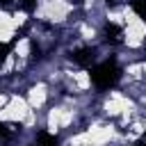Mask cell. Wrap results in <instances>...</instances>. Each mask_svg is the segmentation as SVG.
<instances>
[{"label":"cell","instance_id":"8","mask_svg":"<svg viewBox=\"0 0 146 146\" xmlns=\"http://www.w3.org/2000/svg\"><path fill=\"white\" fill-rule=\"evenodd\" d=\"M141 139H144V141H146V135H144V137H141Z\"/></svg>","mask_w":146,"mask_h":146},{"label":"cell","instance_id":"1","mask_svg":"<svg viewBox=\"0 0 146 146\" xmlns=\"http://www.w3.org/2000/svg\"><path fill=\"white\" fill-rule=\"evenodd\" d=\"M119 66L114 62H103L98 66L91 68V82L98 87V89H110L116 80H119Z\"/></svg>","mask_w":146,"mask_h":146},{"label":"cell","instance_id":"6","mask_svg":"<svg viewBox=\"0 0 146 146\" xmlns=\"http://www.w3.org/2000/svg\"><path fill=\"white\" fill-rule=\"evenodd\" d=\"M7 137H9V130L5 123H0V139H7Z\"/></svg>","mask_w":146,"mask_h":146},{"label":"cell","instance_id":"7","mask_svg":"<svg viewBox=\"0 0 146 146\" xmlns=\"http://www.w3.org/2000/svg\"><path fill=\"white\" fill-rule=\"evenodd\" d=\"M36 139H39V141H48V144H52V141H55V137H50V135H39Z\"/></svg>","mask_w":146,"mask_h":146},{"label":"cell","instance_id":"4","mask_svg":"<svg viewBox=\"0 0 146 146\" xmlns=\"http://www.w3.org/2000/svg\"><path fill=\"white\" fill-rule=\"evenodd\" d=\"M132 9H135V14L139 18L146 21V0H132Z\"/></svg>","mask_w":146,"mask_h":146},{"label":"cell","instance_id":"3","mask_svg":"<svg viewBox=\"0 0 146 146\" xmlns=\"http://www.w3.org/2000/svg\"><path fill=\"white\" fill-rule=\"evenodd\" d=\"M105 39L110 41V43H119L121 41V27H116V25H107L105 27Z\"/></svg>","mask_w":146,"mask_h":146},{"label":"cell","instance_id":"2","mask_svg":"<svg viewBox=\"0 0 146 146\" xmlns=\"http://www.w3.org/2000/svg\"><path fill=\"white\" fill-rule=\"evenodd\" d=\"M91 50H87V48H80V50H75L73 52V62H78L80 66H89L91 64Z\"/></svg>","mask_w":146,"mask_h":146},{"label":"cell","instance_id":"5","mask_svg":"<svg viewBox=\"0 0 146 146\" xmlns=\"http://www.w3.org/2000/svg\"><path fill=\"white\" fill-rule=\"evenodd\" d=\"M7 55H9V46H2V43H0V64L7 59Z\"/></svg>","mask_w":146,"mask_h":146}]
</instances>
